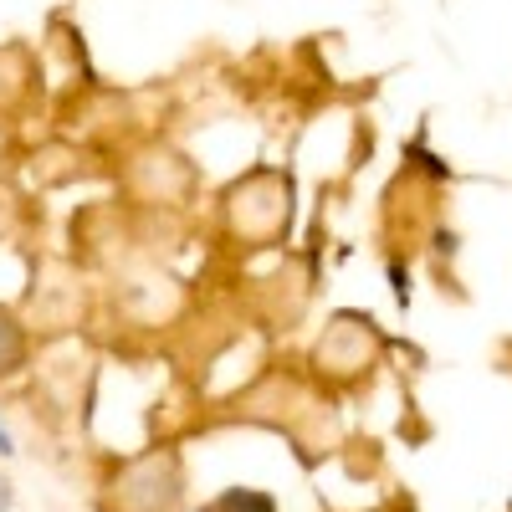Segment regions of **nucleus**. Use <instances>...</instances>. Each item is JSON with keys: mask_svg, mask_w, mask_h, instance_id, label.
<instances>
[{"mask_svg": "<svg viewBox=\"0 0 512 512\" xmlns=\"http://www.w3.org/2000/svg\"><path fill=\"white\" fill-rule=\"evenodd\" d=\"M11 507V487H6V477H0V512Z\"/></svg>", "mask_w": 512, "mask_h": 512, "instance_id": "nucleus-1", "label": "nucleus"}, {"mask_svg": "<svg viewBox=\"0 0 512 512\" xmlns=\"http://www.w3.org/2000/svg\"><path fill=\"white\" fill-rule=\"evenodd\" d=\"M0 456H11V436H6V425H0Z\"/></svg>", "mask_w": 512, "mask_h": 512, "instance_id": "nucleus-2", "label": "nucleus"}]
</instances>
